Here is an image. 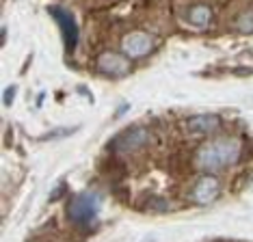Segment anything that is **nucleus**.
<instances>
[{"label":"nucleus","instance_id":"f257e3e1","mask_svg":"<svg viewBox=\"0 0 253 242\" xmlns=\"http://www.w3.org/2000/svg\"><path fill=\"white\" fill-rule=\"evenodd\" d=\"M240 154H243V145H240L238 138L234 136H218L212 138V141L204 143L197 149V156H195V164L201 171H221L227 169V166L236 164L240 160Z\"/></svg>","mask_w":253,"mask_h":242},{"label":"nucleus","instance_id":"f03ea898","mask_svg":"<svg viewBox=\"0 0 253 242\" xmlns=\"http://www.w3.org/2000/svg\"><path fill=\"white\" fill-rule=\"evenodd\" d=\"M100 210H102L100 195L93 193V190H84V193H78L70 199V203L65 207V216L70 218L74 227H89L91 223H95Z\"/></svg>","mask_w":253,"mask_h":242},{"label":"nucleus","instance_id":"7ed1b4c3","mask_svg":"<svg viewBox=\"0 0 253 242\" xmlns=\"http://www.w3.org/2000/svg\"><path fill=\"white\" fill-rule=\"evenodd\" d=\"M149 141H152V132L145 125H132V128L122 132L119 136H115V141L111 143V149L117 156H130V154L141 152Z\"/></svg>","mask_w":253,"mask_h":242},{"label":"nucleus","instance_id":"20e7f679","mask_svg":"<svg viewBox=\"0 0 253 242\" xmlns=\"http://www.w3.org/2000/svg\"><path fill=\"white\" fill-rule=\"evenodd\" d=\"M48 13L54 17V22L61 28L67 54H74V50H76V45H78V39H80V31H78V24H76V17H74L67 9L56 7V4L48 7Z\"/></svg>","mask_w":253,"mask_h":242},{"label":"nucleus","instance_id":"39448f33","mask_svg":"<svg viewBox=\"0 0 253 242\" xmlns=\"http://www.w3.org/2000/svg\"><path fill=\"white\" fill-rule=\"evenodd\" d=\"M154 37L145 31H130L122 39V52L128 59H145L154 52Z\"/></svg>","mask_w":253,"mask_h":242},{"label":"nucleus","instance_id":"423d86ee","mask_svg":"<svg viewBox=\"0 0 253 242\" xmlns=\"http://www.w3.org/2000/svg\"><path fill=\"white\" fill-rule=\"evenodd\" d=\"M223 128V119L218 115L206 113V115H193L184 121V130L191 136H212Z\"/></svg>","mask_w":253,"mask_h":242},{"label":"nucleus","instance_id":"0eeeda50","mask_svg":"<svg viewBox=\"0 0 253 242\" xmlns=\"http://www.w3.org/2000/svg\"><path fill=\"white\" fill-rule=\"evenodd\" d=\"M221 195V182L216 175H201L191 190V201L197 205H210Z\"/></svg>","mask_w":253,"mask_h":242},{"label":"nucleus","instance_id":"6e6552de","mask_svg":"<svg viewBox=\"0 0 253 242\" xmlns=\"http://www.w3.org/2000/svg\"><path fill=\"white\" fill-rule=\"evenodd\" d=\"M97 69L111 76H124L130 72V59L124 52H102L97 56Z\"/></svg>","mask_w":253,"mask_h":242},{"label":"nucleus","instance_id":"1a4fd4ad","mask_svg":"<svg viewBox=\"0 0 253 242\" xmlns=\"http://www.w3.org/2000/svg\"><path fill=\"white\" fill-rule=\"evenodd\" d=\"M186 22L193 28H208L212 22V9L208 4H193L191 9L186 11Z\"/></svg>","mask_w":253,"mask_h":242},{"label":"nucleus","instance_id":"9d476101","mask_svg":"<svg viewBox=\"0 0 253 242\" xmlns=\"http://www.w3.org/2000/svg\"><path fill=\"white\" fill-rule=\"evenodd\" d=\"M236 31L243 33V35L253 33V9H247L236 17Z\"/></svg>","mask_w":253,"mask_h":242},{"label":"nucleus","instance_id":"9b49d317","mask_svg":"<svg viewBox=\"0 0 253 242\" xmlns=\"http://www.w3.org/2000/svg\"><path fill=\"white\" fill-rule=\"evenodd\" d=\"M145 207H149V210H156V212H167L171 205H169V201L163 199V197H152L145 203Z\"/></svg>","mask_w":253,"mask_h":242},{"label":"nucleus","instance_id":"f8f14e48","mask_svg":"<svg viewBox=\"0 0 253 242\" xmlns=\"http://www.w3.org/2000/svg\"><path fill=\"white\" fill-rule=\"evenodd\" d=\"M78 128L74 125V128H56V130H52V132H48V134H43L42 138L43 141H50V138H61V136H70V134H74Z\"/></svg>","mask_w":253,"mask_h":242},{"label":"nucleus","instance_id":"ddd939ff","mask_svg":"<svg viewBox=\"0 0 253 242\" xmlns=\"http://www.w3.org/2000/svg\"><path fill=\"white\" fill-rule=\"evenodd\" d=\"M15 93H18V86H15V84H9L7 89H4V93H2V102H4V106H11V102H13Z\"/></svg>","mask_w":253,"mask_h":242},{"label":"nucleus","instance_id":"4468645a","mask_svg":"<svg viewBox=\"0 0 253 242\" xmlns=\"http://www.w3.org/2000/svg\"><path fill=\"white\" fill-rule=\"evenodd\" d=\"M63 193H65V184H63V182H61V184H59V186H56V193L52 195V197H50V201H56V199H59V197H61V195H63Z\"/></svg>","mask_w":253,"mask_h":242},{"label":"nucleus","instance_id":"2eb2a0df","mask_svg":"<svg viewBox=\"0 0 253 242\" xmlns=\"http://www.w3.org/2000/svg\"><path fill=\"white\" fill-rule=\"evenodd\" d=\"M128 108H130V104H124V106H122V111H117L115 115H117V117H122V115H124L126 111H128Z\"/></svg>","mask_w":253,"mask_h":242}]
</instances>
